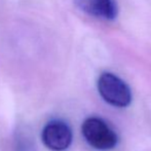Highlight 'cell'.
I'll return each mask as SVG.
<instances>
[{"label": "cell", "mask_w": 151, "mask_h": 151, "mask_svg": "<svg viewBox=\"0 0 151 151\" xmlns=\"http://www.w3.org/2000/svg\"><path fill=\"white\" fill-rule=\"evenodd\" d=\"M98 91L107 103L115 107H127L132 102L129 86L121 78L110 72H104L100 75Z\"/></svg>", "instance_id": "1"}, {"label": "cell", "mask_w": 151, "mask_h": 151, "mask_svg": "<svg viewBox=\"0 0 151 151\" xmlns=\"http://www.w3.org/2000/svg\"><path fill=\"white\" fill-rule=\"evenodd\" d=\"M81 131L86 142L96 149L110 150L117 144L116 133L101 118L90 117L86 119Z\"/></svg>", "instance_id": "2"}, {"label": "cell", "mask_w": 151, "mask_h": 151, "mask_svg": "<svg viewBox=\"0 0 151 151\" xmlns=\"http://www.w3.org/2000/svg\"><path fill=\"white\" fill-rule=\"evenodd\" d=\"M43 144L52 151H64L72 143V131L66 122L54 120L43 127L41 134Z\"/></svg>", "instance_id": "3"}, {"label": "cell", "mask_w": 151, "mask_h": 151, "mask_svg": "<svg viewBox=\"0 0 151 151\" xmlns=\"http://www.w3.org/2000/svg\"><path fill=\"white\" fill-rule=\"evenodd\" d=\"M76 6L93 18L112 21L117 17L115 0H74Z\"/></svg>", "instance_id": "4"}]
</instances>
